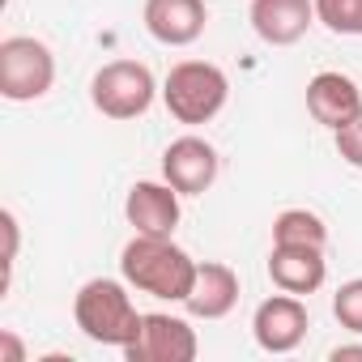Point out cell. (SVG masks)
Returning a JSON list of instances; mask_svg holds the SVG:
<instances>
[{
	"label": "cell",
	"instance_id": "obj_1",
	"mask_svg": "<svg viewBox=\"0 0 362 362\" xmlns=\"http://www.w3.org/2000/svg\"><path fill=\"white\" fill-rule=\"evenodd\" d=\"M197 264L170 235H132L119 252V273L132 290L166 298V303H184L197 281Z\"/></svg>",
	"mask_w": 362,
	"mask_h": 362
},
{
	"label": "cell",
	"instance_id": "obj_2",
	"mask_svg": "<svg viewBox=\"0 0 362 362\" xmlns=\"http://www.w3.org/2000/svg\"><path fill=\"white\" fill-rule=\"evenodd\" d=\"M73 320L81 337L115 349H128L141 332V311L128 294V281H115V277H90L73 294Z\"/></svg>",
	"mask_w": 362,
	"mask_h": 362
},
{
	"label": "cell",
	"instance_id": "obj_3",
	"mask_svg": "<svg viewBox=\"0 0 362 362\" xmlns=\"http://www.w3.org/2000/svg\"><path fill=\"white\" fill-rule=\"evenodd\" d=\"M226 98H230V77L209 60H179V64H170V73L162 81V103H166L170 119L188 124V128L218 119Z\"/></svg>",
	"mask_w": 362,
	"mask_h": 362
},
{
	"label": "cell",
	"instance_id": "obj_4",
	"mask_svg": "<svg viewBox=\"0 0 362 362\" xmlns=\"http://www.w3.org/2000/svg\"><path fill=\"white\" fill-rule=\"evenodd\" d=\"M162 94L158 77L141 60H111L90 77V103L107 119H141Z\"/></svg>",
	"mask_w": 362,
	"mask_h": 362
},
{
	"label": "cell",
	"instance_id": "obj_5",
	"mask_svg": "<svg viewBox=\"0 0 362 362\" xmlns=\"http://www.w3.org/2000/svg\"><path fill=\"white\" fill-rule=\"evenodd\" d=\"M56 86V56L35 35H9L0 43V94L9 103H35Z\"/></svg>",
	"mask_w": 362,
	"mask_h": 362
},
{
	"label": "cell",
	"instance_id": "obj_6",
	"mask_svg": "<svg viewBox=\"0 0 362 362\" xmlns=\"http://www.w3.org/2000/svg\"><path fill=\"white\" fill-rule=\"evenodd\" d=\"M218 170H222L218 149L205 136H197V132L175 136L162 149V179H166L179 197H205L218 184Z\"/></svg>",
	"mask_w": 362,
	"mask_h": 362
},
{
	"label": "cell",
	"instance_id": "obj_7",
	"mask_svg": "<svg viewBox=\"0 0 362 362\" xmlns=\"http://www.w3.org/2000/svg\"><path fill=\"white\" fill-rule=\"evenodd\" d=\"M197 354H201L197 328L179 315H166V311L141 315V332L124 349L128 362H192Z\"/></svg>",
	"mask_w": 362,
	"mask_h": 362
},
{
	"label": "cell",
	"instance_id": "obj_8",
	"mask_svg": "<svg viewBox=\"0 0 362 362\" xmlns=\"http://www.w3.org/2000/svg\"><path fill=\"white\" fill-rule=\"evenodd\" d=\"M311 328V315H307V303L298 294H269L256 315H252V337L264 354H294L303 345Z\"/></svg>",
	"mask_w": 362,
	"mask_h": 362
},
{
	"label": "cell",
	"instance_id": "obj_9",
	"mask_svg": "<svg viewBox=\"0 0 362 362\" xmlns=\"http://www.w3.org/2000/svg\"><path fill=\"white\" fill-rule=\"evenodd\" d=\"M141 22L162 47H192L209 26V9L205 0H145Z\"/></svg>",
	"mask_w": 362,
	"mask_h": 362
},
{
	"label": "cell",
	"instance_id": "obj_10",
	"mask_svg": "<svg viewBox=\"0 0 362 362\" xmlns=\"http://www.w3.org/2000/svg\"><path fill=\"white\" fill-rule=\"evenodd\" d=\"M247 22H252L260 43L294 47L315 26V0H252Z\"/></svg>",
	"mask_w": 362,
	"mask_h": 362
},
{
	"label": "cell",
	"instance_id": "obj_11",
	"mask_svg": "<svg viewBox=\"0 0 362 362\" xmlns=\"http://www.w3.org/2000/svg\"><path fill=\"white\" fill-rule=\"evenodd\" d=\"M358 111H362V90H358L354 77L324 69V73H315V77L307 81V115H311L320 128L337 132V128L349 124Z\"/></svg>",
	"mask_w": 362,
	"mask_h": 362
},
{
	"label": "cell",
	"instance_id": "obj_12",
	"mask_svg": "<svg viewBox=\"0 0 362 362\" xmlns=\"http://www.w3.org/2000/svg\"><path fill=\"white\" fill-rule=\"evenodd\" d=\"M124 218L136 235H175L179 226V192L166 184H153V179H141V184L128 188L124 197Z\"/></svg>",
	"mask_w": 362,
	"mask_h": 362
},
{
	"label": "cell",
	"instance_id": "obj_13",
	"mask_svg": "<svg viewBox=\"0 0 362 362\" xmlns=\"http://www.w3.org/2000/svg\"><path fill=\"white\" fill-rule=\"evenodd\" d=\"M269 277L277 290L286 294H315L328 281V260L324 247H290V243H273L269 252Z\"/></svg>",
	"mask_w": 362,
	"mask_h": 362
},
{
	"label": "cell",
	"instance_id": "obj_14",
	"mask_svg": "<svg viewBox=\"0 0 362 362\" xmlns=\"http://www.w3.org/2000/svg\"><path fill=\"white\" fill-rule=\"evenodd\" d=\"M239 303V273L222 260H201L197 264V281H192V294L184 298L188 315L197 320H222L230 315Z\"/></svg>",
	"mask_w": 362,
	"mask_h": 362
},
{
	"label": "cell",
	"instance_id": "obj_15",
	"mask_svg": "<svg viewBox=\"0 0 362 362\" xmlns=\"http://www.w3.org/2000/svg\"><path fill=\"white\" fill-rule=\"evenodd\" d=\"M273 243L290 247H328V226L311 209H281L273 218Z\"/></svg>",
	"mask_w": 362,
	"mask_h": 362
},
{
	"label": "cell",
	"instance_id": "obj_16",
	"mask_svg": "<svg viewBox=\"0 0 362 362\" xmlns=\"http://www.w3.org/2000/svg\"><path fill=\"white\" fill-rule=\"evenodd\" d=\"M315 22L332 35L362 39V0H315Z\"/></svg>",
	"mask_w": 362,
	"mask_h": 362
},
{
	"label": "cell",
	"instance_id": "obj_17",
	"mask_svg": "<svg viewBox=\"0 0 362 362\" xmlns=\"http://www.w3.org/2000/svg\"><path fill=\"white\" fill-rule=\"evenodd\" d=\"M332 315L345 332H358L362 337V277H349L337 286L332 294Z\"/></svg>",
	"mask_w": 362,
	"mask_h": 362
},
{
	"label": "cell",
	"instance_id": "obj_18",
	"mask_svg": "<svg viewBox=\"0 0 362 362\" xmlns=\"http://www.w3.org/2000/svg\"><path fill=\"white\" fill-rule=\"evenodd\" d=\"M332 145H337V153H341L345 166L362 170V111H358L349 124H341V128L332 132Z\"/></svg>",
	"mask_w": 362,
	"mask_h": 362
},
{
	"label": "cell",
	"instance_id": "obj_19",
	"mask_svg": "<svg viewBox=\"0 0 362 362\" xmlns=\"http://www.w3.org/2000/svg\"><path fill=\"white\" fill-rule=\"evenodd\" d=\"M0 226H5V286H9V277H13V264H18V239H22L13 209H5V214H0Z\"/></svg>",
	"mask_w": 362,
	"mask_h": 362
},
{
	"label": "cell",
	"instance_id": "obj_20",
	"mask_svg": "<svg viewBox=\"0 0 362 362\" xmlns=\"http://www.w3.org/2000/svg\"><path fill=\"white\" fill-rule=\"evenodd\" d=\"M0 362H26V349H22V341H18L9 328H0Z\"/></svg>",
	"mask_w": 362,
	"mask_h": 362
},
{
	"label": "cell",
	"instance_id": "obj_21",
	"mask_svg": "<svg viewBox=\"0 0 362 362\" xmlns=\"http://www.w3.org/2000/svg\"><path fill=\"white\" fill-rule=\"evenodd\" d=\"M328 358H332V362H345V358H362V345H332V349H328Z\"/></svg>",
	"mask_w": 362,
	"mask_h": 362
}]
</instances>
